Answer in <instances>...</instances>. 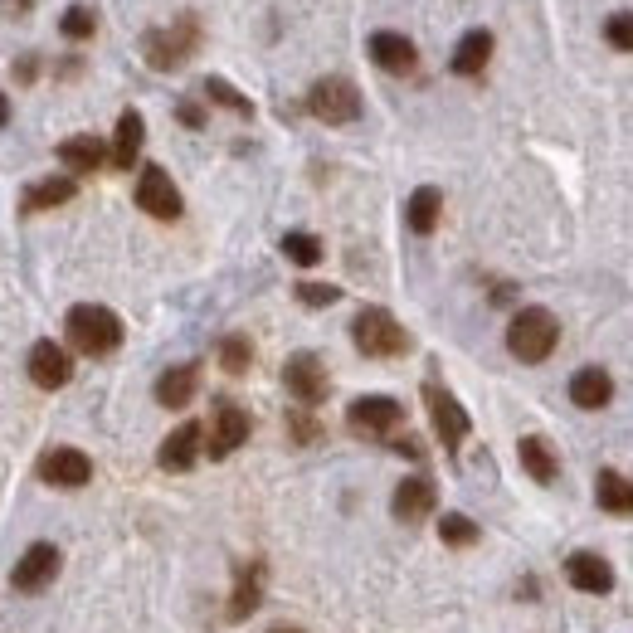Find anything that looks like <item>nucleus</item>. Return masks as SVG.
I'll list each match as a JSON object with an SVG mask.
<instances>
[{"label":"nucleus","mask_w":633,"mask_h":633,"mask_svg":"<svg viewBox=\"0 0 633 633\" xmlns=\"http://www.w3.org/2000/svg\"><path fill=\"white\" fill-rule=\"evenodd\" d=\"M195 44H200V20L195 15H181L176 25H166V30H147L142 35V54H147L151 69H181L190 54H195Z\"/></svg>","instance_id":"20e7f679"},{"label":"nucleus","mask_w":633,"mask_h":633,"mask_svg":"<svg viewBox=\"0 0 633 633\" xmlns=\"http://www.w3.org/2000/svg\"><path fill=\"white\" fill-rule=\"evenodd\" d=\"M181 122H186V127H200V122H205V112L195 108V103H181Z\"/></svg>","instance_id":"c9c22d12"},{"label":"nucleus","mask_w":633,"mask_h":633,"mask_svg":"<svg viewBox=\"0 0 633 633\" xmlns=\"http://www.w3.org/2000/svg\"><path fill=\"white\" fill-rule=\"evenodd\" d=\"M142 137H147L142 112L127 108L117 117V137H112V166H117V171H132V161H137V151H142Z\"/></svg>","instance_id":"a211bd4d"},{"label":"nucleus","mask_w":633,"mask_h":633,"mask_svg":"<svg viewBox=\"0 0 633 633\" xmlns=\"http://www.w3.org/2000/svg\"><path fill=\"white\" fill-rule=\"evenodd\" d=\"M249 361H254V346H249V336H224L220 341V366L229 375H244L249 371Z\"/></svg>","instance_id":"c756f323"},{"label":"nucleus","mask_w":633,"mask_h":633,"mask_svg":"<svg viewBox=\"0 0 633 633\" xmlns=\"http://www.w3.org/2000/svg\"><path fill=\"white\" fill-rule=\"evenodd\" d=\"M560 341V322L546 312V307H522L517 317H512V327H507V351L526 361V366H536V361H546L551 351H556Z\"/></svg>","instance_id":"f03ea898"},{"label":"nucleus","mask_w":633,"mask_h":633,"mask_svg":"<svg viewBox=\"0 0 633 633\" xmlns=\"http://www.w3.org/2000/svg\"><path fill=\"white\" fill-rule=\"evenodd\" d=\"M59 30L69 39H93V30H98V15L88 10V5H69L64 10V20H59Z\"/></svg>","instance_id":"7c9ffc66"},{"label":"nucleus","mask_w":633,"mask_h":633,"mask_svg":"<svg viewBox=\"0 0 633 633\" xmlns=\"http://www.w3.org/2000/svg\"><path fill=\"white\" fill-rule=\"evenodd\" d=\"M205 98H215L220 108H229V112H239V117H254V103L234 88V83H224V78H205Z\"/></svg>","instance_id":"c85d7f7f"},{"label":"nucleus","mask_w":633,"mask_h":633,"mask_svg":"<svg viewBox=\"0 0 633 633\" xmlns=\"http://www.w3.org/2000/svg\"><path fill=\"white\" fill-rule=\"evenodd\" d=\"M244 439H249V414L239 410V405H220L215 419H210V444H205V453L210 458H229Z\"/></svg>","instance_id":"ddd939ff"},{"label":"nucleus","mask_w":633,"mask_h":633,"mask_svg":"<svg viewBox=\"0 0 633 633\" xmlns=\"http://www.w3.org/2000/svg\"><path fill=\"white\" fill-rule=\"evenodd\" d=\"M336 298H341V288H332V283H298V302H307V307H332Z\"/></svg>","instance_id":"72a5a7b5"},{"label":"nucleus","mask_w":633,"mask_h":633,"mask_svg":"<svg viewBox=\"0 0 633 633\" xmlns=\"http://www.w3.org/2000/svg\"><path fill=\"white\" fill-rule=\"evenodd\" d=\"M69 375H74L69 351L59 341H35V351H30V380H35L39 390H64Z\"/></svg>","instance_id":"9b49d317"},{"label":"nucleus","mask_w":633,"mask_h":633,"mask_svg":"<svg viewBox=\"0 0 633 633\" xmlns=\"http://www.w3.org/2000/svg\"><path fill=\"white\" fill-rule=\"evenodd\" d=\"M54 575H59V546L35 541L25 556L15 560V570H10V590H20V595H39Z\"/></svg>","instance_id":"1a4fd4ad"},{"label":"nucleus","mask_w":633,"mask_h":633,"mask_svg":"<svg viewBox=\"0 0 633 633\" xmlns=\"http://www.w3.org/2000/svg\"><path fill=\"white\" fill-rule=\"evenodd\" d=\"M200 439H205V429H200L195 419H186L176 434H166V444H161V453H156V463H161L166 473H186L190 463L200 458Z\"/></svg>","instance_id":"dca6fc26"},{"label":"nucleus","mask_w":633,"mask_h":633,"mask_svg":"<svg viewBox=\"0 0 633 633\" xmlns=\"http://www.w3.org/2000/svg\"><path fill=\"white\" fill-rule=\"evenodd\" d=\"M424 405H429V419H434V434H439V444L444 448H458L463 439H468V429H473V419H468V410L448 395L439 380H429L424 385Z\"/></svg>","instance_id":"423d86ee"},{"label":"nucleus","mask_w":633,"mask_h":633,"mask_svg":"<svg viewBox=\"0 0 633 633\" xmlns=\"http://www.w3.org/2000/svg\"><path fill=\"white\" fill-rule=\"evenodd\" d=\"M39 478L54 487H83L93 478V463H88V453H78V448H49L44 458H39Z\"/></svg>","instance_id":"f8f14e48"},{"label":"nucleus","mask_w":633,"mask_h":633,"mask_svg":"<svg viewBox=\"0 0 633 633\" xmlns=\"http://www.w3.org/2000/svg\"><path fill=\"white\" fill-rule=\"evenodd\" d=\"M351 336H356V351H361V356H375V361L405 356V351H410V332H405L385 307H361L356 322H351Z\"/></svg>","instance_id":"7ed1b4c3"},{"label":"nucleus","mask_w":633,"mask_h":633,"mask_svg":"<svg viewBox=\"0 0 633 633\" xmlns=\"http://www.w3.org/2000/svg\"><path fill=\"white\" fill-rule=\"evenodd\" d=\"M59 161H64L74 176H88V171H98V166L108 161V147H103L98 137H69V142H59Z\"/></svg>","instance_id":"5701e85b"},{"label":"nucleus","mask_w":633,"mask_h":633,"mask_svg":"<svg viewBox=\"0 0 633 633\" xmlns=\"http://www.w3.org/2000/svg\"><path fill=\"white\" fill-rule=\"evenodd\" d=\"M604 39H609L614 49H629V54H633V15H609Z\"/></svg>","instance_id":"473e14b6"},{"label":"nucleus","mask_w":633,"mask_h":633,"mask_svg":"<svg viewBox=\"0 0 633 633\" xmlns=\"http://www.w3.org/2000/svg\"><path fill=\"white\" fill-rule=\"evenodd\" d=\"M434 512V483L429 478H405L395 487V517L400 522H424Z\"/></svg>","instance_id":"412c9836"},{"label":"nucleus","mask_w":633,"mask_h":633,"mask_svg":"<svg viewBox=\"0 0 633 633\" xmlns=\"http://www.w3.org/2000/svg\"><path fill=\"white\" fill-rule=\"evenodd\" d=\"M595 492H599V507H604V512H614V517H633V483H629V478H619V473H609V468H604Z\"/></svg>","instance_id":"bb28decb"},{"label":"nucleus","mask_w":633,"mask_h":633,"mask_svg":"<svg viewBox=\"0 0 633 633\" xmlns=\"http://www.w3.org/2000/svg\"><path fill=\"white\" fill-rule=\"evenodd\" d=\"M283 254L298 263V268H312V263H322V239H317V234L293 229V234H283Z\"/></svg>","instance_id":"cd10ccee"},{"label":"nucleus","mask_w":633,"mask_h":633,"mask_svg":"<svg viewBox=\"0 0 633 633\" xmlns=\"http://www.w3.org/2000/svg\"><path fill=\"white\" fill-rule=\"evenodd\" d=\"M565 580H570L575 590H585V595H609V590H614V570H609V560L595 556V551H580V556L565 560Z\"/></svg>","instance_id":"4468645a"},{"label":"nucleus","mask_w":633,"mask_h":633,"mask_svg":"<svg viewBox=\"0 0 633 633\" xmlns=\"http://www.w3.org/2000/svg\"><path fill=\"white\" fill-rule=\"evenodd\" d=\"M517 453H522V468L536 478V483H556L560 463H556V453H551V444H546V439H522V444H517Z\"/></svg>","instance_id":"a878e982"},{"label":"nucleus","mask_w":633,"mask_h":633,"mask_svg":"<svg viewBox=\"0 0 633 633\" xmlns=\"http://www.w3.org/2000/svg\"><path fill=\"white\" fill-rule=\"evenodd\" d=\"M487 59H492V35L487 30H468V35L458 39V49H453V59H448V69L463 78H478L487 69Z\"/></svg>","instance_id":"aec40b11"},{"label":"nucleus","mask_w":633,"mask_h":633,"mask_svg":"<svg viewBox=\"0 0 633 633\" xmlns=\"http://www.w3.org/2000/svg\"><path fill=\"white\" fill-rule=\"evenodd\" d=\"M200 390V366H171V371L156 380V405L166 410H186Z\"/></svg>","instance_id":"f3484780"},{"label":"nucleus","mask_w":633,"mask_h":633,"mask_svg":"<svg viewBox=\"0 0 633 633\" xmlns=\"http://www.w3.org/2000/svg\"><path fill=\"white\" fill-rule=\"evenodd\" d=\"M570 400H575L580 410H604V405L614 400V380L599 371V366H585V371L570 375Z\"/></svg>","instance_id":"6ab92c4d"},{"label":"nucleus","mask_w":633,"mask_h":633,"mask_svg":"<svg viewBox=\"0 0 633 633\" xmlns=\"http://www.w3.org/2000/svg\"><path fill=\"white\" fill-rule=\"evenodd\" d=\"M263 599V565H239V580H234V599H229V619L239 624V619H249L254 609H259Z\"/></svg>","instance_id":"4be33fe9"},{"label":"nucleus","mask_w":633,"mask_h":633,"mask_svg":"<svg viewBox=\"0 0 633 633\" xmlns=\"http://www.w3.org/2000/svg\"><path fill=\"white\" fill-rule=\"evenodd\" d=\"M395 448H400L405 458H419V439H400V444H395Z\"/></svg>","instance_id":"4c0bfd02"},{"label":"nucleus","mask_w":633,"mask_h":633,"mask_svg":"<svg viewBox=\"0 0 633 633\" xmlns=\"http://www.w3.org/2000/svg\"><path fill=\"white\" fill-rule=\"evenodd\" d=\"M268 633H302V629H293V624H273Z\"/></svg>","instance_id":"ea45409f"},{"label":"nucleus","mask_w":633,"mask_h":633,"mask_svg":"<svg viewBox=\"0 0 633 633\" xmlns=\"http://www.w3.org/2000/svg\"><path fill=\"white\" fill-rule=\"evenodd\" d=\"M400 419H405V410H400V400H390V395H361V400H351V410H346L351 434H361V439L390 434Z\"/></svg>","instance_id":"6e6552de"},{"label":"nucleus","mask_w":633,"mask_h":633,"mask_svg":"<svg viewBox=\"0 0 633 633\" xmlns=\"http://www.w3.org/2000/svg\"><path fill=\"white\" fill-rule=\"evenodd\" d=\"M288 429H293V439H302V444H312V439H317V424H312L307 414H293V419H288Z\"/></svg>","instance_id":"f704fd0d"},{"label":"nucleus","mask_w":633,"mask_h":633,"mask_svg":"<svg viewBox=\"0 0 633 633\" xmlns=\"http://www.w3.org/2000/svg\"><path fill=\"white\" fill-rule=\"evenodd\" d=\"M371 59L385 69V74H414V69H419L414 44L405 35H395V30H375L371 35Z\"/></svg>","instance_id":"2eb2a0df"},{"label":"nucleus","mask_w":633,"mask_h":633,"mask_svg":"<svg viewBox=\"0 0 633 633\" xmlns=\"http://www.w3.org/2000/svg\"><path fill=\"white\" fill-rule=\"evenodd\" d=\"M64 332L74 341L83 356H108L122 346V322H117V312L112 307H98V302H78L74 312H69V322H64Z\"/></svg>","instance_id":"f257e3e1"},{"label":"nucleus","mask_w":633,"mask_h":633,"mask_svg":"<svg viewBox=\"0 0 633 633\" xmlns=\"http://www.w3.org/2000/svg\"><path fill=\"white\" fill-rule=\"evenodd\" d=\"M15 78H20V83H30V78H35V59H20V69H15Z\"/></svg>","instance_id":"e433bc0d"},{"label":"nucleus","mask_w":633,"mask_h":633,"mask_svg":"<svg viewBox=\"0 0 633 633\" xmlns=\"http://www.w3.org/2000/svg\"><path fill=\"white\" fill-rule=\"evenodd\" d=\"M5 122H10V98L0 93V127H5Z\"/></svg>","instance_id":"58836bf2"},{"label":"nucleus","mask_w":633,"mask_h":633,"mask_svg":"<svg viewBox=\"0 0 633 633\" xmlns=\"http://www.w3.org/2000/svg\"><path fill=\"white\" fill-rule=\"evenodd\" d=\"M307 112L327 127H341V122H356L361 117V93L351 78H317L312 93H307Z\"/></svg>","instance_id":"39448f33"},{"label":"nucleus","mask_w":633,"mask_h":633,"mask_svg":"<svg viewBox=\"0 0 633 633\" xmlns=\"http://www.w3.org/2000/svg\"><path fill=\"white\" fill-rule=\"evenodd\" d=\"M439 215H444V195L434 186H419L410 195V205H405V220H410L414 234H429V229L439 224Z\"/></svg>","instance_id":"393cba45"},{"label":"nucleus","mask_w":633,"mask_h":633,"mask_svg":"<svg viewBox=\"0 0 633 633\" xmlns=\"http://www.w3.org/2000/svg\"><path fill=\"white\" fill-rule=\"evenodd\" d=\"M5 5H10V10H30V0H5Z\"/></svg>","instance_id":"a19ab883"},{"label":"nucleus","mask_w":633,"mask_h":633,"mask_svg":"<svg viewBox=\"0 0 633 633\" xmlns=\"http://www.w3.org/2000/svg\"><path fill=\"white\" fill-rule=\"evenodd\" d=\"M439 536H444V546H473V541H478V522L448 512L444 522H439Z\"/></svg>","instance_id":"2f4dec72"},{"label":"nucleus","mask_w":633,"mask_h":633,"mask_svg":"<svg viewBox=\"0 0 633 633\" xmlns=\"http://www.w3.org/2000/svg\"><path fill=\"white\" fill-rule=\"evenodd\" d=\"M137 205L147 210L151 220H181V190H176V181H171L161 166H142Z\"/></svg>","instance_id":"9d476101"},{"label":"nucleus","mask_w":633,"mask_h":633,"mask_svg":"<svg viewBox=\"0 0 633 633\" xmlns=\"http://www.w3.org/2000/svg\"><path fill=\"white\" fill-rule=\"evenodd\" d=\"M283 385H288V395H293L298 405H322V400H327V390H332L327 366H322L312 351L288 356V366H283Z\"/></svg>","instance_id":"0eeeda50"},{"label":"nucleus","mask_w":633,"mask_h":633,"mask_svg":"<svg viewBox=\"0 0 633 633\" xmlns=\"http://www.w3.org/2000/svg\"><path fill=\"white\" fill-rule=\"evenodd\" d=\"M74 181L69 176H49V181H35V186L25 190V215H35V210H54V205H69L74 200Z\"/></svg>","instance_id":"b1692460"}]
</instances>
